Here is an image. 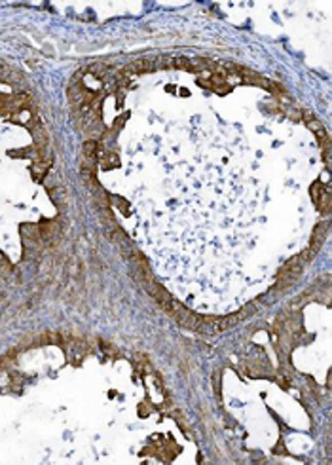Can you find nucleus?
Instances as JSON below:
<instances>
[{"instance_id": "obj_1", "label": "nucleus", "mask_w": 332, "mask_h": 465, "mask_svg": "<svg viewBox=\"0 0 332 465\" xmlns=\"http://www.w3.org/2000/svg\"><path fill=\"white\" fill-rule=\"evenodd\" d=\"M302 116H304V121H306V125H308V129H312L315 135H317V139H319V144H321L323 148H327V146L331 144V139H329V135H327V129L323 127V123L317 120L313 112H312V110H308V108H304V110H302Z\"/></svg>"}, {"instance_id": "obj_7", "label": "nucleus", "mask_w": 332, "mask_h": 465, "mask_svg": "<svg viewBox=\"0 0 332 465\" xmlns=\"http://www.w3.org/2000/svg\"><path fill=\"white\" fill-rule=\"evenodd\" d=\"M99 162H101V165L105 169H116L120 165V158H118L116 152H103L101 158H99Z\"/></svg>"}, {"instance_id": "obj_6", "label": "nucleus", "mask_w": 332, "mask_h": 465, "mask_svg": "<svg viewBox=\"0 0 332 465\" xmlns=\"http://www.w3.org/2000/svg\"><path fill=\"white\" fill-rule=\"evenodd\" d=\"M84 158L86 160H91V162H97L99 160V156H97V152H99V142L95 141V139H88L86 142H84Z\"/></svg>"}, {"instance_id": "obj_3", "label": "nucleus", "mask_w": 332, "mask_h": 465, "mask_svg": "<svg viewBox=\"0 0 332 465\" xmlns=\"http://www.w3.org/2000/svg\"><path fill=\"white\" fill-rule=\"evenodd\" d=\"M304 262L298 259L296 257H293V259H289L283 266L279 268V272H277V279H293V281H296L298 277H300V274L304 272Z\"/></svg>"}, {"instance_id": "obj_2", "label": "nucleus", "mask_w": 332, "mask_h": 465, "mask_svg": "<svg viewBox=\"0 0 332 465\" xmlns=\"http://www.w3.org/2000/svg\"><path fill=\"white\" fill-rule=\"evenodd\" d=\"M310 192H312V200L317 205V209L323 215H329L331 213V192H329V188H325L321 182H313Z\"/></svg>"}, {"instance_id": "obj_9", "label": "nucleus", "mask_w": 332, "mask_h": 465, "mask_svg": "<svg viewBox=\"0 0 332 465\" xmlns=\"http://www.w3.org/2000/svg\"><path fill=\"white\" fill-rule=\"evenodd\" d=\"M254 311H256V304H254V302H251V304H245V306L239 311H235V315H237V319H239V323H241L243 319L251 317Z\"/></svg>"}, {"instance_id": "obj_4", "label": "nucleus", "mask_w": 332, "mask_h": 465, "mask_svg": "<svg viewBox=\"0 0 332 465\" xmlns=\"http://www.w3.org/2000/svg\"><path fill=\"white\" fill-rule=\"evenodd\" d=\"M152 70H157L156 67V57H140V59H135L131 61L123 72L127 76H133V74H142V72H152Z\"/></svg>"}, {"instance_id": "obj_8", "label": "nucleus", "mask_w": 332, "mask_h": 465, "mask_svg": "<svg viewBox=\"0 0 332 465\" xmlns=\"http://www.w3.org/2000/svg\"><path fill=\"white\" fill-rule=\"evenodd\" d=\"M31 171H33L35 181H38V182H40V181L46 177V173H48V163H46V162H42V160H38V162H35V163H33Z\"/></svg>"}, {"instance_id": "obj_5", "label": "nucleus", "mask_w": 332, "mask_h": 465, "mask_svg": "<svg viewBox=\"0 0 332 465\" xmlns=\"http://www.w3.org/2000/svg\"><path fill=\"white\" fill-rule=\"evenodd\" d=\"M327 232H329V222H319L313 228V232H312V240H310V247H308V249L313 251L315 255H317L319 249L323 247L325 238H327Z\"/></svg>"}, {"instance_id": "obj_10", "label": "nucleus", "mask_w": 332, "mask_h": 465, "mask_svg": "<svg viewBox=\"0 0 332 465\" xmlns=\"http://www.w3.org/2000/svg\"><path fill=\"white\" fill-rule=\"evenodd\" d=\"M277 384H279L281 387H289V385H291V380H287L283 374H277Z\"/></svg>"}]
</instances>
